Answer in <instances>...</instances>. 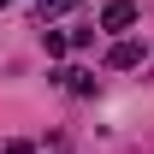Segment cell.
I'll list each match as a JSON object with an SVG mask.
<instances>
[{
    "label": "cell",
    "mask_w": 154,
    "mask_h": 154,
    "mask_svg": "<svg viewBox=\"0 0 154 154\" xmlns=\"http://www.w3.org/2000/svg\"><path fill=\"white\" fill-rule=\"evenodd\" d=\"M59 12H77V0H42V18H59Z\"/></svg>",
    "instance_id": "5"
},
{
    "label": "cell",
    "mask_w": 154,
    "mask_h": 154,
    "mask_svg": "<svg viewBox=\"0 0 154 154\" xmlns=\"http://www.w3.org/2000/svg\"><path fill=\"white\" fill-rule=\"evenodd\" d=\"M101 30H107V36L136 30V6H131V0H107V6H101Z\"/></svg>",
    "instance_id": "2"
},
{
    "label": "cell",
    "mask_w": 154,
    "mask_h": 154,
    "mask_svg": "<svg viewBox=\"0 0 154 154\" xmlns=\"http://www.w3.org/2000/svg\"><path fill=\"white\" fill-rule=\"evenodd\" d=\"M6 154H36V142H6Z\"/></svg>",
    "instance_id": "6"
},
{
    "label": "cell",
    "mask_w": 154,
    "mask_h": 154,
    "mask_svg": "<svg viewBox=\"0 0 154 154\" xmlns=\"http://www.w3.org/2000/svg\"><path fill=\"white\" fill-rule=\"evenodd\" d=\"M0 6H6V0H0Z\"/></svg>",
    "instance_id": "7"
},
{
    "label": "cell",
    "mask_w": 154,
    "mask_h": 154,
    "mask_svg": "<svg viewBox=\"0 0 154 154\" xmlns=\"http://www.w3.org/2000/svg\"><path fill=\"white\" fill-rule=\"evenodd\" d=\"M142 59H148V48H142L136 36H119L113 48H107V65H113V71H136Z\"/></svg>",
    "instance_id": "1"
},
{
    "label": "cell",
    "mask_w": 154,
    "mask_h": 154,
    "mask_svg": "<svg viewBox=\"0 0 154 154\" xmlns=\"http://www.w3.org/2000/svg\"><path fill=\"white\" fill-rule=\"evenodd\" d=\"M54 83H65V89H71V95H95V71H54Z\"/></svg>",
    "instance_id": "3"
},
{
    "label": "cell",
    "mask_w": 154,
    "mask_h": 154,
    "mask_svg": "<svg viewBox=\"0 0 154 154\" xmlns=\"http://www.w3.org/2000/svg\"><path fill=\"white\" fill-rule=\"evenodd\" d=\"M42 48H48V59H59L65 48H71V36H59V30H42Z\"/></svg>",
    "instance_id": "4"
}]
</instances>
